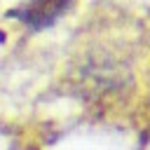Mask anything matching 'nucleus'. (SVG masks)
Listing matches in <instances>:
<instances>
[{
	"label": "nucleus",
	"instance_id": "f257e3e1",
	"mask_svg": "<svg viewBox=\"0 0 150 150\" xmlns=\"http://www.w3.org/2000/svg\"><path fill=\"white\" fill-rule=\"evenodd\" d=\"M70 0H33L26 9H21V16L26 23H33V26H47L54 21V16H59L66 5Z\"/></svg>",
	"mask_w": 150,
	"mask_h": 150
}]
</instances>
